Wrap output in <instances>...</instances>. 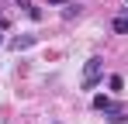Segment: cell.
<instances>
[{"mask_svg": "<svg viewBox=\"0 0 128 124\" xmlns=\"http://www.w3.org/2000/svg\"><path fill=\"white\" fill-rule=\"evenodd\" d=\"M104 114H107V121H111V124H125V121H128V107H121V103H111Z\"/></svg>", "mask_w": 128, "mask_h": 124, "instance_id": "2", "label": "cell"}, {"mask_svg": "<svg viewBox=\"0 0 128 124\" xmlns=\"http://www.w3.org/2000/svg\"><path fill=\"white\" fill-rule=\"evenodd\" d=\"M48 3H52V7H59V3H69V0H48Z\"/></svg>", "mask_w": 128, "mask_h": 124, "instance_id": "8", "label": "cell"}, {"mask_svg": "<svg viewBox=\"0 0 128 124\" xmlns=\"http://www.w3.org/2000/svg\"><path fill=\"white\" fill-rule=\"evenodd\" d=\"M0 41H4V35H0Z\"/></svg>", "mask_w": 128, "mask_h": 124, "instance_id": "9", "label": "cell"}, {"mask_svg": "<svg viewBox=\"0 0 128 124\" xmlns=\"http://www.w3.org/2000/svg\"><path fill=\"white\" fill-rule=\"evenodd\" d=\"M107 107H111V97L107 93H97L94 97V110H107Z\"/></svg>", "mask_w": 128, "mask_h": 124, "instance_id": "5", "label": "cell"}, {"mask_svg": "<svg viewBox=\"0 0 128 124\" xmlns=\"http://www.w3.org/2000/svg\"><path fill=\"white\" fill-rule=\"evenodd\" d=\"M28 17H31V21H42V10H38V7H31V3H28Z\"/></svg>", "mask_w": 128, "mask_h": 124, "instance_id": "7", "label": "cell"}, {"mask_svg": "<svg viewBox=\"0 0 128 124\" xmlns=\"http://www.w3.org/2000/svg\"><path fill=\"white\" fill-rule=\"evenodd\" d=\"M107 86H111V90H114V93H118V90H121V86H125V79H121V76H111V79H107Z\"/></svg>", "mask_w": 128, "mask_h": 124, "instance_id": "6", "label": "cell"}, {"mask_svg": "<svg viewBox=\"0 0 128 124\" xmlns=\"http://www.w3.org/2000/svg\"><path fill=\"white\" fill-rule=\"evenodd\" d=\"M35 41H38V38H35V35H21V38H14V41H10V45H14V52H24V48H31Z\"/></svg>", "mask_w": 128, "mask_h": 124, "instance_id": "4", "label": "cell"}, {"mask_svg": "<svg viewBox=\"0 0 128 124\" xmlns=\"http://www.w3.org/2000/svg\"><path fill=\"white\" fill-rule=\"evenodd\" d=\"M104 76V59H86V69H83V79H80V90H94Z\"/></svg>", "mask_w": 128, "mask_h": 124, "instance_id": "1", "label": "cell"}, {"mask_svg": "<svg viewBox=\"0 0 128 124\" xmlns=\"http://www.w3.org/2000/svg\"><path fill=\"white\" fill-rule=\"evenodd\" d=\"M125 3H128V0H125Z\"/></svg>", "mask_w": 128, "mask_h": 124, "instance_id": "10", "label": "cell"}, {"mask_svg": "<svg viewBox=\"0 0 128 124\" xmlns=\"http://www.w3.org/2000/svg\"><path fill=\"white\" fill-rule=\"evenodd\" d=\"M111 28H114L118 35H128V7L121 10V14H114V21H111Z\"/></svg>", "mask_w": 128, "mask_h": 124, "instance_id": "3", "label": "cell"}]
</instances>
